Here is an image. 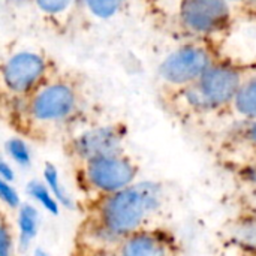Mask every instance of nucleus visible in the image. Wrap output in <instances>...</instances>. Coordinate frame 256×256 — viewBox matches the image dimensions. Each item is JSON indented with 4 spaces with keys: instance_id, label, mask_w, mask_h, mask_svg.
I'll return each mask as SVG.
<instances>
[{
    "instance_id": "nucleus-7",
    "label": "nucleus",
    "mask_w": 256,
    "mask_h": 256,
    "mask_svg": "<svg viewBox=\"0 0 256 256\" xmlns=\"http://www.w3.org/2000/svg\"><path fill=\"white\" fill-rule=\"evenodd\" d=\"M214 63L208 46L190 44L177 48L160 63L159 76L165 84L177 90L195 82Z\"/></svg>"
},
{
    "instance_id": "nucleus-6",
    "label": "nucleus",
    "mask_w": 256,
    "mask_h": 256,
    "mask_svg": "<svg viewBox=\"0 0 256 256\" xmlns=\"http://www.w3.org/2000/svg\"><path fill=\"white\" fill-rule=\"evenodd\" d=\"M126 128L120 123L99 124L84 129L63 144L64 154L74 164L124 153Z\"/></svg>"
},
{
    "instance_id": "nucleus-5",
    "label": "nucleus",
    "mask_w": 256,
    "mask_h": 256,
    "mask_svg": "<svg viewBox=\"0 0 256 256\" xmlns=\"http://www.w3.org/2000/svg\"><path fill=\"white\" fill-rule=\"evenodd\" d=\"M74 172L81 190L100 198L134 184L138 165L126 153H118L74 164Z\"/></svg>"
},
{
    "instance_id": "nucleus-13",
    "label": "nucleus",
    "mask_w": 256,
    "mask_h": 256,
    "mask_svg": "<svg viewBox=\"0 0 256 256\" xmlns=\"http://www.w3.org/2000/svg\"><path fill=\"white\" fill-rule=\"evenodd\" d=\"M230 234L238 244L256 250V214L250 213L242 219L234 220Z\"/></svg>"
},
{
    "instance_id": "nucleus-23",
    "label": "nucleus",
    "mask_w": 256,
    "mask_h": 256,
    "mask_svg": "<svg viewBox=\"0 0 256 256\" xmlns=\"http://www.w3.org/2000/svg\"><path fill=\"white\" fill-rule=\"evenodd\" d=\"M246 177H248L252 183H255L256 184V158L252 160V164L248 166V170H246Z\"/></svg>"
},
{
    "instance_id": "nucleus-11",
    "label": "nucleus",
    "mask_w": 256,
    "mask_h": 256,
    "mask_svg": "<svg viewBox=\"0 0 256 256\" xmlns=\"http://www.w3.org/2000/svg\"><path fill=\"white\" fill-rule=\"evenodd\" d=\"M231 106L244 120L256 118V75L244 76Z\"/></svg>"
},
{
    "instance_id": "nucleus-12",
    "label": "nucleus",
    "mask_w": 256,
    "mask_h": 256,
    "mask_svg": "<svg viewBox=\"0 0 256 256\" xmlns=\"http://www.w3.org/2000/svg\"><path fill=\"white\" fill-rule=\"evenodd\" d=\"M18 243L20 249L26 250L36 237L39 225V213L32 204H21L18 207Z\"/></svg>"
},
{
    "instance_id": "nucleus-10",
    "label": "nucleus",
    "mask_w": 256,
    "mask_h": 256,
    "mask_svg": "<svg viewBox=\"0 0 256 256\" xmlns=\"http://www.w3.org/2000/svg\"><path fill=\"white\" fill-rule=\"evenodd\" d=\"M32 6L39 16L56 32L63 33L72 20L80 0H33Z\"/></svg>"
},
{
    "instance_id": "nucleus-1",
    "label": "nucleus",
    "mask_w": 256,
    "mask_h": 256,
    "mask_svg": "<svg viewBox=\"0 0 256 256\" xmlns=\"http://www.w3.org/2000/svg\"><path fill=\"white\" fill-rule=\"evenodd\" d=\"M162 188L154 182L134 183L118 192L96 198L78 232V244L92 250H117L120 242L142 230L160 208Z\"/></svg>"
},
{
    "instance_id": "nucleus-26",
    "label": "nucleus",
    "mask_w": 256,
    "mask_h": 256,
    "mask_svg": "<svg viewBox=\"0 0 256 256\" xmlns=\"http://www.w3.org/2000/svg\"><path fill=\"white\" fill-rule=\"evenodd\" d=\"M252 213H254V214H256V207H255V210H252Z\"/></svg>"
},
{
    "instance_id": "nucleus-9",
    "label": "nucleus",
    "mask_w": 256,
    "mask_h": 256,
    "mask_svg": "<svg viewBox=\"0 0 256 256\" xmlns=\"http://www.w3.org/2000/svg\"><path fill=\"white\" fill-rule=\"evenodd\" d=\"M117 256H172V244L165 234L142 228L120 242Z\"/></svg>"
},
{
    "instance_id": "nucleus-8",
    "label": "nucleus",
    "mask_w": 256,
    "mask_h": 256,
    "mask_svg": "<svg viewBox=\"0 0 256 256\" xmlns=\"http://www.w3.org/2000/svg\"><path fill=\"white\" fill-rule=\"evenodd\" d=\"M180 22L195 34H214L231 22V3L228 0H182Z\"/></svg>"
},
{
    "instance_id": "nucleus-18",
    "label": "nucleus",
    "mask_w": 256,
    "mask_h": 256,
    "mask_svg": "<svg viewBox=\"0 0 256 256\" xmlns=\"http://www.w3.org/2000/svg\"><path fill=\"white\" fill-rule=\"evenodd\" d=\"M14 230L8 214L0 210V256H12Z\"/></svg>"
},
{
    "instance_id": "nucleus-3",
    "label": "nucleus",
    "mask_w": 256,
    "mask_h": 256,
    "mask_svg": "<svg viewBox=\"0 0 256 256\" xmlns=\"http://www.w3.org/2000/svg\"><path fill=\"white\" fill-rule=\"evenodd\" d=\"M60 68L48 52L38 48H20L0 60V100L4 111L34 93Z\"/></svg>"
},
{
    "instance_id": "nucleus-2",
    "label": "nucleus",
    "mask_w": 256,
    "mask_h": 256,
    "mask_svg": "<svg viewBox=\"0 0 256 256\" xmlns=\"http://www.w3.org/2000/svg\"><path fill=\"white\" fill-rule=\"evenodd\" d=\"M87 98L82 80L69 70H58L26 99L4 112L22 135L48 136L70 126L84 111Z\"/></svg>"
},
{
    "instance_id": "nucleus-19",
    "label": "nucleus",
    "mask_w": 256,
    "mask_h": 256,
    "mask_svg": "<svg viewBox=\"0 0 256 256\" xmlns=\"http://www.w3.org/2000/svg\"><path fill=\"white\" fill-rule=\"evenodd\" d=\"M8 154L12 158L14 162H16L21 166H28L32 162V154L27 147V144L21 138H12L6 142Z\"/></svg>"
},
{
    "instance_id": "nucleus-21",
    "label": "nucleus",
    "mask_w": 256,
    "mask_h": 256,
    "mask_svg": "<svg viewBox=\"0 0 256 256\" xmlns=\"http://www.w3.org/2000/svg\"><path fill=\"white\" fill-rule=\"evenodd\" d=\"M0 177L8 180V182H14L15 178V174H14V170L12 166L0 156Z\"/></svg>"
},
{
    "instance_id": "nucleus-24",
    "label": "nucleus",
    "mask_w": 256,
    "mask_h": 256,
    "mask_svg": "<svg viewBox=\"0 0 256 256\" xmlns=\"http://www.w3.org/2000/svg\"><path fill=\"white\" fill-rule=\"evenodd\" d=\"M10 6H27L32 4L33 0H6Z\"/></svg>"
},
{
    "instance_id": "nucleus-17",
    "label": "nucleus",
    "mask_w": 256,
    "mask_h": 256,
    "mask_svg": "<svg viewBox=\"0 0 256 256\" xmlns=\"http://www.w3.org/2000/svg\"><path fill=\"white\" fill-rule=\"evenodd\" d=\"M44 182L48 186V189L51 190V194L54 195V198L57 200V202L63 207H72V200L68 196L60 177H58V171L52 164H45L44 166Z\"/></svg>"
},
{
    "instance_id": "nucleus-4",
    "label": "nucleus",
    "mask_w": 256,
    "mask_h": 256,
    "mask_svg": "<svg viewBox=\"0 0 256 256\" xmlns=\"http://www.w3.org/2000/svg\"><path fill=\"white\" fill-rule=\"evenodd\" d=\"M244 80L242 70L214 63L195 82L174 90L177 102L190 112H210L230 106Z\"/></svg>"
},
{
    "instance_id": "nucleus-15",
    "label": "nucleus",
    "mask_w": 256,
    "mask_h": 256,
    "mask_svg": "<svg viewBox=\"0 0 256 256\" xmlns=\"http://www.w3.org/2000/svg\"><path fill=\"white\" fill-rule=\"evenodd\" d=\"M230 142L232 147L246 148L254 153L256 158V118L243 120L236 129H232V135L230 136Z\"/></svg>"
},
{
    "instance_id": "nucleus-22",
    "label": "nucleus",
    "mask_w": 256,
    "mask_h": 256,
    "mask_svg": "<svg viewBox=\"0 0 256 256\" xmlns=\"http://www.w3.org/2000/svg\"><path fill=\"white\" fill-rule=\"evenodd\" d=\"M76 254L78 256H117V252L112 250H90L78 246H76Z\"/></svg>"
},
{
    "instance_id": "nucleus-14",
    "label": "nucleus",
    "mask_w": 256,
    "mask_h": 256,
    "mask_svg": "<svg viewBox=\"0 0 256 256\" xmlns=\"http://www.w3.org/2000/svg\"><path fill=\"white\" fill-rule=\"evenodd\" d=\"M126 0H80V6L96 20H110L122 12Z\"/></svg>"
},
{
    "instance_id": "nucleus-25",
    "label": "nucleus",
    "mask_w": 256,
    "mask_h": 256,
    "mask_svg": "<svg viewBox=\"0 0 256 256\" xmlns=\"http://www.w3.org/2000/svg\"><path fill=\"white\" fill-rule=\"evenodd\" d=\"M33 256H51L46 250H44V249H36L34 252H33Z\"/></svg>"
},
{
    "instance_id": "nucleus-20",
    "label": "nucleus",
    "mask_w": 256,
    "mask_h": 256,
    "mask_svg": "<svg viewBox=\"0 0 256 256\" xmlns=\"http://www.w3.org/2000/svg\"><path fill=\"white\" fill-rule=\"evenodd\" d=\"M0 202H3L9 208H18L21 206L20 195L10 186V182L0 177Z\"/></svg>"
},
{
    "instance_id": "nucleus-16",
    "label": "nucleus",
    "mask_w": 256,
    "mask_h": 256,
    "mask_svg": "<svg viewBox=\"0 0 256 256\" xmlns=\"http://www.w3.org/2000/svg\"><path fill=\"white\" fill-rule=\"evenodd\" d=\"M27 194L30 195V198H33L34 201H38L48 213L58 214L60 204L57 202V200L54 198V195L51 194V190L48 189V186L45 184V182H39V180L28 182V184H27Z\"/></svg>"
}]
</instances>
